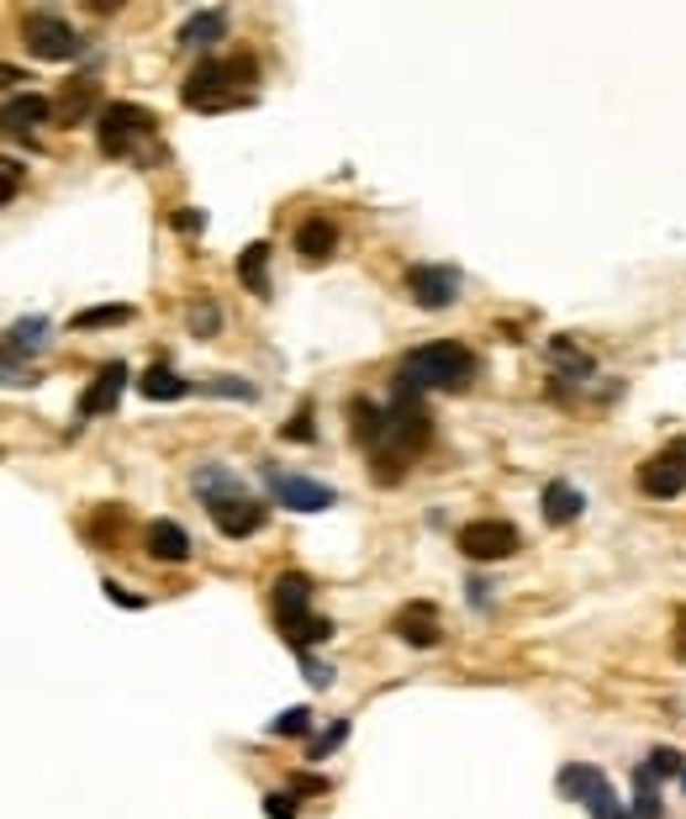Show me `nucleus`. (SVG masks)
Listing matches in <instances>:
<instances>
[{
    "label": "nucleus",
    "instance_id": "nucleus-5",
    "mask_svg": "<svg viewBox=\"0 0 686 819\" xmlns=\"http://www.w3.org/2000/svg\"><path fill=\"white\" fill-rule=\"evenodd\" d=\"M275 624H281V634L296 651H307V645H317V640L333 634L328 619L312 613V581L302 577V571H285V577L275 581Z\"/></svg>",
    "mask_w": 686,
    "mask_h": 819
},
{
    "label": "nucleus",
    "instance_id": "nucleus-15",
    "mask_svg": "<svg viewBox=\"0 0 686 819\" xmlns=\"http://www.w3.org/2000/svg\"><path fill=\"white\" fill-rule=\"evenodd\" d=\"M539 507H545V524L566 529V524L581 518V507H587V503H581V492H576V486L555 476V482H545V492H539Z\"/></svg>",
    "mask_w": 686,
    "mask_h": 819
},
{
    "label": "nucleus",
    "instance_id": "nucleus-12",
    "mask_svg": "<svg viewBox=\"0 0 686 819\" xmlns=\"http://www.w3.org/2000/svg\"><path fill=\"white\" fill-rule=\"evenodd\" d=\"M212 513V524L222 539H249V534L264 529V518H270V507L254 503V497H222V503H207Z\"/></svg>",
    "mask_w": 686,
    "mask_h": 819
},
{
    "label": "nucleus",
    "instance_id": "nucleus-35",
    "mask_svg": "<svg viewBox=\"0 0 686 819\" xmlns=\"http://www.w3.org/2000/svg\"><path fill=\"white\" fill-rule=\"evenodd\" d=\"M302 672H307L312 687H328V682H333V666H323V661H312L307 651H302Z\"/></svg>",
    "mask_w": 686,
    "mask_h": 819
},
{
    "label": "nucleus",
    "instance_id": "nucleus-31",
    "mask_svg": "<svg viewBox=\"0 0 686 819\" xmlns=\"http://www.w3.org/2000/svg\"><path fill=\"white\" fill-rule=\"evenodd\" d=\"M201 391H217V397H243V402H254V386L249 381H233V376H212V381H196Z\"/></svg>",
    "mask_w": 686,
    "mask_h": 819
},
{
    "label": "nucleus",
    "instance_id": "nucleus-19",
    "mask_svg": "<svg viewBox=\"0 0 686 819\" xmlns=\"http://www.w3.org/2000/svg\"><path fill=\"white\" fill-rule=\"evenodd\" d=\"M138 391L148 397V402H180V397L190 391V381H186V376H175L169 365H148V370H143V381H138Z\"/></svg>",
    "mask_w": 686,
    "mask_h": 819
},
{
    "label": "nucleus",
    "instance_id": "nucleus-41",
    "mask_svg": "<svg viewBox=\"0 0 686 819\" xmlns=\"http://www.w3.org/2000/svg\"><path fill=\"white\" fill-rule=\"evenodd\" d=\"M296 794H328V783L323 777H296Z\"/></svg>",
    "mask_w": 686,
    "mask_h": 819
},
{
    "label": "nucleus",
    "instance_id": "nucleus-6",
    "mask_svg": "<svg viewBox=\"0 0 686 819\" xmlns=\"http://www.w3.org/2000/svg\"><path fill=\"white\" fill-rule=\"evenodd\" d=\"M22 43L32 59H43V64H64L80 53V38H74V27L59 17V11H27L22 17Z\"/></svg>",
    "mask_w": 686,
    "mask_h": 819
},
{
    "label": "nucleus",
    "instance_id": "nucleus-26",
    "mask_svg": "<svg viewBox=\"0 0 686 819\" xmlns=\"http://www.w3.org/2000/svg\"><path fill=\"white\" fill-rule=\"evenodd\" d=\"M91 101H95V85H91V80H80L74 91H64V96L53 101V117L80 122V117H85V106H91Z\"/></svg>",
    "mask_w": 686,
    "mask_h": 819
},
{
    "label": "nucleus",
    "instance_id": "nucleus-27",
    "mask_svg": "<svg viewBox=\"0 0 686 819\" xmlns=\"http://www.w3.org/2000/svg\"><path fill=\"white\" fill-rule=\"evenodd\" d=\"M549 349H555V360L566 365L570 376H592V355H581V349H576V344H570L566 334H560V338H549Z\"/></svg>",
    "mask_w": 686,
    "mask_h": 819
},
{
    "label": "nucleus",
    "instance_id": "nucleus-42",
    "mask_svg": "<svg viewBox=\"0 0 686 819\" xmlns=\"http://www.w3.org/2000/svg\"><path fill=\"white\" fill-rule=\"evenodd\" d=\"M682 788H686V771H682Z\"/></svg>",
    "mask_w": 686,
    "mask_h": 819
},
{
    "label": "nucleus",
    "instance_id": "nucleus-4",
    "mask_svg": "<svg viewBox=\"0 0 686 819\" xmlns=\"http://www.w3.org/2000/svg\"><path fill=\"white\" fill-rule=\"evenodd\" d=\"M159 138V117L148 112V106H133V101H112V106H101V117H95V144L106 159H138L143 144H154Z\"/></svg>",
    "mask_w": 686,
    "mask_h": 819
},
{
    "label": "nucleus",
    "instance_id": "nucleus-34",
    "mask_svg": "<svg viewBox=\"0 0 686 819\" xmlns=\"http://www.w3.org/2000/svg\"><path fill=\"white\" fill-rule=\"evenodd\" d=\"M264 819H296V794H264Z\"/></svg>",
    "mask_w": 686,
    "mask_h": 819
},
{
    "label": "nucleus",
    "instance_id": "nucleus-33",
    "mask_svg": "<svg viewBox=\"0 0 686 819\" xmlns=\"http://www.w3.org/2000/svg\"><path fill=\"white\" fill-rule=\"evenodd\" d=\"M344 735H349V724H344V720L333 724L328 735H317V741H312V762H323L328 750H338V746H344Z\"/></svg>",
    "mask_w": 686,
    "mask_h": 819
},
{
    "label": "nucleus",
    "instance_id": "nucleus-18",
    "mask_svg": "<svg viewBox=\"0 0 686 819\" xmlns=\"http://www.w3.org/2000/svg\"><path fill=\"white\" fill-rule=\"evenodd\" d=\"M48 117H53V101L48 96H32V91H27V96L6 101V133H11V138H22L27 127H43Z\"/></svg>",
    "mask_w": 686,
    "mask_h": 819
},
{
    "label": "nucleus",
    "instance_id": "nucleus-20",
    "mask_svg": "<svg viewBox=\"0 0 686 819\" xmlns=\"http://www.w3.org/2000/svg\"><path fill=\"white\" fill-rule=\"evenodd\" d=\"M397 634H402L407 645H439V619H433V608L428 602H412L402 619H397Z\"/></svg>",
    "mask_w": 686,
    "mask_h": 819
},
{
    "label": "nucleus",
    "instance_id": "nucleus-39",
    "mask_svg": "<svg viewBox=\"0 0 686 819\" xmlns=\"http://www.w3.org/2000/svg\"><path fill=\"white\" fill-rule=\"evenodd\" d=\"M671 655L686 661V608H676V640H671Z\"/></svg>",
    "mask_w": 686,
    "mask_h": 819
},
{
    "label": "nucleus",
    "instance_id": "nucleus-2",
    "mask_svg": "<svg viewBox=\"0 0 686 819\" xmlns=\"http://www.w3.org/2000/svg\"><path fill=\"white\" fill-rule=\"evenodd\" d=\"M254 59H201L196 70L186 74L180 85V101L190 112H238V106H254L249 91L238 85H254Z\"/></svg>",
    "mask_w": 686,
    "mask_h": 819
},
{
    "label": "nucleus",
    "instance_id": "nucleus-38",
    "mask_svg": "<svg viewBox=\"0 0 686 819\" xmlns=\"http://www.w3.org/2000/svg\"><path fill=\"white\" fill-rule=\"evenodd\" d=\"M6 201H17V191H22V165H17V159H6Z\"/></svg>",
    "mask_w": 686,
    "mask_h": 819
},
{
    "label": "nucleus",
    "instance_id": "nucleus-9",
    "mask_svg": "<svg viewBox=\"0 0 686 819\" xmlns=\"http://www.w3.org/2000/svg\"><path fill=\"white\" fill-rule=\"evenodd\" d=\"M640 492L644 497H661V503L682 497L686 492V439H676V444H665L661 455L644 460L640 465Z\"/></svg>",
    "mask_w": 686,
    "mask_h": 819
},
{
    "label": "nucleus",
    "instance_id": "nucleus-3",
    "mask_svg": "<svg viewBox=\"0 0 686 819\" xmlns=\"http://www.w3.org/2000/svg\"><path fill=\"white\" fill-rule=\"evenodd\" d=\"M397 381H402L407 391H465V386L475 381V355L465 344H454V338L423 344V349H412L402 360V376H397Z\"/></svg>",
    "mask_w": 686,
    "mask_h": 819
},
{
    "label": "nucleus",
    "instance_id": "nucleus-40",
    "mask_svg": "<svg viewBox=\"0 0 686 819\" xmlns=\"http://www.w3.org/2000/svg\"><path fill=\"white\" fill-rule=\"evenodd\" d=\"M201 212H190V207H180V218H175V228H180V233H190V228H196V233H201Z\"/></svg>",
    "mask_w": 686,
    "mask_h": 819
},
{
    "label": "nucleus",
    "instance_id": "nucleus-37",
    "mask_svg": "<svg viewBox=\"0 0 686 819\" xmlns=\"http://www.w3.org/2000/svg\"><path fill=\"white\" fill-rule=\"evenodd\" d=\"M106 598L122 602V608H148V598H138V592H127V587H117V581H106Z\"/></svg>",
    "mask_w": 686,
    "mask_h": 819
},
{
    "label": "nucleus",
    "instance_id": "nucleus-36",
    "mask_svg": "<svg viewBox=\"0 0 686 819\" xmlns=\"http://www.w3.org/2000/svg\"><path fill=\"white\" fill-rule=\"evenodd\" d=\"M190 328H196V334H212V328H217V307H212V302H201V307L190 313Z\"/></svg>",
    "mask_w": 686,
    "mask_h": 819
},
{
    "label": "nucleus",
    "instance_id": "nucleus-21",
    "mask_svg": "<svg viewBox=\"0 0 686 819\" xmlns=\"http://www.w3.org/2000/svg\"><path fill=\"white\" fill-rule=\"evenodd\" d=\"M349 434H355V444H370V450H376L380 434H386V408L355 397V402H349Z\"/></svg>",
    "mask_w": 686,
    "mask_h": 819
},
{
    "label": "nucleus",
    "instance_id": "nucleus-17",
    "mask_svg": "<svg viewBox=\"0 0 686 819\" xmlns=\"http://www.w3.org/2000/svg\"><path fill=\"white\" fill-rule=\"evenodd\" d=\"M228 38V11L212 6V11H196L186 27H180V49H212Z\"/></svg>",
    "mask_w": 686,
    "mask_h": 819
},
{
    "label": "nucleus",
    "instance_id": "nucleus-10",
    "mask_svg": "<svg viewBox=\"0 0 686 819\" xmlns=\"http://www.w3.org/2000/svg\"><path fill=\"white\" fill-rule=\"evenodd\" d=\"M407 291L423 313H444L460 302V275L450 265H407Z\"/></svg>",
    "mask_w": 686,
    "mask_h": 819
},
{
    "label": "nucleus",
    "instance_id": "nucleus-28",
    "mask_svg": "<svg viewBox=\"0 0 686 819\" xmlns=\"http://www.w3.org/2000/svg\"><path fill=\"white\" fill-rule=\"evenodd\" d=\"M644 771H650L655 783H665V777H682V771H686V762H682V750L661 746V750H650V762H644Z\"/></svg>",
    "mask_w": 686,
    "mask_h": 819
},
{
    "label": "nucleus",
    "instance_id": "nucleus-8",
    "mask_svg": "<svg viewBox=\"0 0 686 819\" xmlns=\"http://www.w3.org/2000/svg\"><path fill=\"white\" fill-rule=\"evenodd\" d=\"M560 794L576 798V804H587L592 819H629L623 815V804H613V788H608V777L587 762H576V767L560 771Z\"/></svg>",
    "mask_w": 686,
    "mask_h": 819
},
{
    "label": "nucleus",
    "instance_id": "nucleus-23",
    "mask_svg": "<svg viewBox=\"0 0 686 819\" xmlns=\"http://www.w3.org/2000/svg\"><path fill=\"white\" fill-rule=\"evenodd\" d=\"M264 265H270V243H249V249L238 254V281L254 291V296H270V275H264Z\"/></svg>",
    "mask_w": 686,
    "mask_h": 819
},
{
    "label": "nucleus",
    "instance_id": "nucleus-16",
    "mask_svg": "<svg viewBox=\"0 0 686 819\" xmlns=\"http://www.w3.org/2000/svg\"><path fill=\"white\" fill-rule=\"evenodd\" d=\"M148 555L154 560H169V566H180L190 555V534L175 524V518H154L148 524Z\"/></svg>",
    "mask_w": 686,
    "mask_h": 819
},
{
    "label": "nucleus",
    "instance_id": "nucleus-11",
    "mask_svg": "<svg viewBox=\"0 0 686 819\" xmlns=\"http://www.w3.org/2000/svg\"><path fill=\"white\" fill-rule=\"evenodd\" d=\"M264 482H270V492H275L281 507H291V513H323V507L338 503L333 486L307 482V476H291V471H264Z\"/></svg>",
    "mask_w": 686,
    "mask_h": 819
},
{
    "label": "nucleus",
    "instance_id": "nucleus-30",
    "mask_svg": "<svg viewBox=\"0 0 686 819\" xmlns=\"http://www.w3.org/2000/svg\"><path fill=\"white\" fill-rule=\"evenodd\" d=\"M307 729H312L307 708H285V714H275V720H270V735H307Z\"/></svg>",
    "mask_w": 686,
    "mask_h": 819
},
{
    "label": "nucleus",
    "instance_id": "nucleus-22",
    "mask_svg": "<svg viewBox=\"0 0 686 819\" xmlns=\"http://www.w3.org/2000/svg\"><path fill=\"white\" fill-rule=\"evenodd\" d=\"M190 486L207 497V503H222V497H243V482H238L228 465H201L196 476H190Z\"/></svg>",
    "mask_w": 686,
    "mask_h": 819
},
{
    "label": "nucleus",
    "instance_id": "nucleus-7",
    "mask_svg": "<svg viewBox=\"0 0 686 819\" xmlns=\"http://www.w3.org/2000/svg\"><path fill=\"white\" fill-rule=\"evenodd\" d=\"M454 550L465 560H507V555H518V529L507 518H471L454 534Z\"/></svg>",
    "mask_w": 686,
    "mask_h": 819
},
{
    "label": "nucleus",
    "instance_id": "nucleus-32",
    "mask_svg": "<svg viewBox=\"0 0 686 819\" xmlns=\"http://www.w3.org/2000/svg\"><path fill=\"white\" fill-rule=\"evenodd\" d=\"M281 439H291V444H312V439H317V429H312V408L296 412V418L281 429Z\"/></svg>",
    "mask_w": 686,
    "mask_h": 819
},
{
    "label": "nucleus",
    "instance_id": "nucleus-14",
    "mask_svg": "<svg viewBox=\"0 0 686 819\" xmlns=\"http://www.w3.org/2000/svg\"><path fill=\"white\" fill-rule=\"evenodd\" d=\"M333 249H338V228H333V218L312 212V218L296 228V254H302L307 265H323V260H333Z\"/></svg>",
    "mask_w": 686,
    "mask_h": 819
},
{
    "label": "nucleus",
    "instance_id": "nucleus-13",
    "mask_svg": "<svg viewBox=\"0 0 686 819\" xmlns=\"http://www.w3.org/2000/svg\"><path fill=\"white\" fill-rule=\"evenodd\" d=\"M122 386H127V365L112 360L95 370V381L80 391V418H101V412H112L122 402Z\"/></svg>",
    "mask_w": 686,
    "mask_h": 819
},
{
    "label": "nucleus",
    "instance_id": "nucleus-1",
    "mask_svg": "<svg viewBox=\"0 0 686 819\" xmlns=\"http://www.w3.org/2000/svg\"><path fill=\"white\" fill-rule=\"evenodd\" d=\"M428 439H433V418H428V412L412 402V391L397 381V408L386 412V434H380V444L370 450V455H376V482L380 486L402 482L407 460L418 455V450H428Z\"/></svg>",
    "mask_w": 686,
    "mask_h": 819
},
{
    "label": "nucleus",
    "instance_id": "nucleus-24",
    "mask_svg": "<svg viewBox=\"0 0 686 819\" xmlns=\"http://www.w3.org/2000/svg\"><path fill=\"white\" fill-rule=\"evenodd\" d=\"M48 334V317H27V323H11V334H6V360H17L22 349H38Z\"/></svg>",
    "mask_w": 686,
    "mask_h": 819
},
{
    "label": "nucleus",
    "instance_id": "nucleus-29",
    "mask_svg": "<svg viewBox=\"0 0 686 819\" xmlns=\"http://www.w3.org/2000/svg\"><path fill=\"white\" fill-rule=\"evenodd\" d=\"M133 307H85V313L74 317V328H112V323H127Z\"/></svg>",
    "mask_w": 686,
    "mask_h": 819
},
{
    "label": "nucleus",
    "instance_id": "nucleus-25",
    "mask_svg": "<svg viewBox=\"0 0 686 819\" xmlns=\"http://www.w3.org/2000/svg\"><path fill=\"white\" fill-rule=\"evenodd\" d=\"M629 819H661V794H655V777L644 767H634V815Z\"/></svg>",
    "mask_w": 686,
    "mask_h": 819
}]
</instances>
